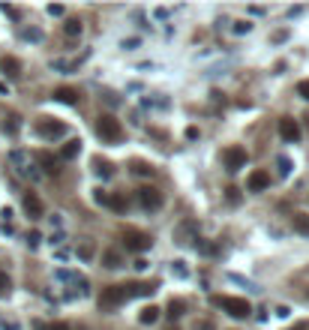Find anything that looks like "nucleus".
Instances as JSON below:
<instances>
[{"label": "nucleus", "mask_w": 309, "mask_h": 330, "mask_svg": "<svg viewBox=\"0 0 309 330\" xmlns=\"http://www.w3.org/2000/svg\"><path fill=\"white\" fill-rule=\"evenodd\" d=\"M213 303L219 306V309H225L231 318H246L252 309H249V303L243 300V297H213Z\"/></svg>", "instance_id": "f257e3e1"}, {"label": "nucleus", "mask_w": 309, "mask_h": 330, "mask_svg": "<svg viewBox=\"0 0 309 330\" xmlns=\"http://www.w3.org/2000/svg\"><path fill=\"white\" fill-rule=\"evenodd\" d=\"M96 135L105 138V141H120V138H123V126H120L111 114H102V117L96 120Z\"/></svg>", "instance_id": "f03ea898"}, {"label": "nucleus", "mask_w": 309, "mask_h": 330, "mask_svg": "<svg viewBox=\"0 0 309 330\" xmlns=\"http://www.w3.org/2000/svg\"><path fill=\"white\" fill-rule=\"evenodd\" d=\"M123 246H126V249H132V252H147V249L153 246V240H150L144 231L126 228V231H123Z\"/></svg>", "instance_id": "7ed1b4c3"}, {"label": "nucleus", "mask_w": 309, "mask_h": 330, "mask_svg": "<svg viewBox=\"0 0 309 330\" xmlns=\"http://www.w3.org/2000/svg\"><path fill=\"white\" fill-rule=\"evenodd\" d=\"M120 303H126V291H123V285H108V288L99 291V306H102V309L120 306Z\"/></svg>", "instance_id": "20e7f679"}, {"label": "nucleus", "mask_w": 309, "mask_h": 330, "mask_svg": "<svg viewBox=\"0 0 309 330\" xmlns=\"http://www.w3.org/2000/svg\"><path fill=\"white\" fill-rule=\"evenodd\" d=\"M138 204H141L144 210H159V207H162V192H159L156 186H141V189H138Z\"/></svg>", "instance_id": "39448f33"}, {"label": "nucleus", "mask_w": 309, "mask_h": 330, "mask_svg": "<svg viewBox=\"0 0 309 330\" xmlns=\"http://www.w3.org/2000/svg\"><path fill=\"white\" fill-rule=\"evenodd\" d=\"M246 150L243 147H228V150H222V165L228 168V171H237V168H243L246 165Z\"/></svg>", "instance_id": "423d86ee"}, {"label": "nucleus", "mask_w": 309, "mask_h": 330, "mask_svg": "<svg viewBox=\"0 0 309 330\" xmlns=\"http://www.w3.org/2000/svg\"><path fill=\"white\" fill-rule=\"evenodd\" d=\"M36 132L42 135V138H63L66 135V123H60V120H42Z\"/></svg>", "instance_id": "0eeeda50"}, {"label": "nucleus", "mask_w": 309, "mask_h": 330, "mask_svg": "<svg viewBox=\"0 0 309 330\" xmlns=\"http://www.w3.org/2000/svg\"><path fill=\"white\" fill-rule=\"evenodd\" d=\"M9 159L18 165V174H24V177H30V180H36V177H39V171H33V165H30V159H27V153L12 150V153H9Z\"/></svg>", "instance_id": "6e6552de"}, {"label": "nucleus", "mask_w": 309, "mask_h": 330, "mask_svg": "<svg viewBox=\"0 0 309 330\" xmlns=\"http://www.w3.org/2000/svg\"><path fill=\"white\" fill-rule=\"evenodd\" d=\"M21 204H24V213L30 219H42V198L36 195V192H24L21 195Z\"/></svg>", "instance_id": "1a4fd4ad"}, {"label": "nucleus", "mask_w": 309, "mask_h": 330, "mask_svg": "<svg viewBox=\"0 0 309 330\" xmlns=\"http://www.w3.org/2000/svg\"><path fill=\"white\" fill-rule=\"evenodd\" d=\"M246 186H249V192H264L270 186V174L267 171H252L249 180H246Z\"/></svg>", "instance_id": "9d476101"}, {"label": "nucleus", "mask_w": 309, "mask_h": 330, "mask_svg": "<svg viewBox=\"0 0 309 330\" xmlns=\"http://www.w3.org/2000/svg\"><path fill=\"white\" fill-rule=\"evenodd\" d=\"M279 135H282L285 141H297V138H300V126H297L291 117H282V120H279Z\"/></svg>", "instance_id": "9b49d317"}, {"label": "nucleus", "mask_w": 309, "mask_h": 330, "mask_svg": "<svg viewBox=\"0 0 309 330\" xmlns=\"http://www.w3.org/2000/svg\"><path fill=\"white\" fill-rule=\"evenodd\" d=\"M123 291H126V300H129V297H150L156 288L153 285H141V282H129V285H123Z\"/></svg>", "instance_id": "f8f14e48"}, {"label": "nucleus", "mask_w": 309, "mask_h": 330, "mask_svg": "<svg viewBox=\"0 0 309 330\" xmlns=\"http://www.w3.org/2000/svg\"><path fill=\"white\" fill-rule=\"evenodd\" d=\"M0 72H3L6 78H18V75H21V63H18L15 57H0Z\"/></svg>", "instance_id": "ddd939ff"}, {"label": "nucleus", "mask_w": 309, "mask_h": 330, "mask_svg": "<svg viewBox=\"0 0 309 330\" xmlns=\"http://www.w3.org/2000/svg\"><path fill=\"white\" fill-rule=\"evenodd\" d=\"M54 99H57V102H66V105H75V102H78V93H75L72 87H57V90H54Z\"/></svg>", "instance_id": "4468645a"}, {"label": "nucleus", "mask_w": 309, "mask_h": 330, "mask_svg": "<svg viewBox=\"0 0 309 330\" xmlns=\"http://www.w3.org/2000/svg\"><path fill=\"white\" fill-rule=\"evenodd\" d=\"M81 30H84L81 18H69L66 24H63V33H66L69 39H78V36H81Z\"/></svg>", "instance_id": "2eb2a0df"}, {"label": "nucleus", "mask_w": 309, "mask_h": 330, "mask_svg": "<svg viewBox=\"0 0 309 330\" xmlns=\"http://www.w3.org/2000/svg\"><path fill=\"white\" fill-rule=\"evenodd\" d=\"M78 150H81V141H75V138H72V141H66V144H63L60 156H63V159H75V156H78Z\"/></svg>", "instance_id": "dca6fc26"}, {"label": "nucleus", "mask_w": 309, "mask_h": 330, "mask_svg": "<svg viewBox=\"0 0 309 330\" xmlns=\"http://www.w3.org/2000/svg\"><path fill=\"white\" fill-rule=\"evenodd\" d=\"M102 267H108V270H117V267H120V255H117L114 249H105V255H102Z\"/></svg>", "instance_id": "f3484780"}, {"label": "nucleus", "mask_w": 309, "mask_h": 330, "mask_svg": "<svg viewBox=\"0 0 309 330\" xmlns=\"http://www.w3.org/2000/svg\"><path fill=\"white\" fill-rule=\"evenodd\" d=\"M156 321H159V309H156V306L141 309V324H156Z\"/></svg>", "instance_id": "a211bd4d"}, {"label": "nucleus", "mask_w": 309, "mask_h": 330, "mask_svg": "<svg viewBox=\"0 0 309 330\" xmlns=\"http://www.w3.org/2000/svg\"><path fill=\"white\" fill-rule=\"evenodd\" d=\"M39 165H45V171H48V174H54V171H57V159H54L51 153H39Z\"/></svg>", "instance_id": "6ab92c4d"}, {"label": "nucleus", "mask_w": 309, "mask_h": 330, "mask_svg": "<svg viewBox=\"0 0 309 330\" xmlns=\"http://www.w3.org/2000/svg\"><path fill=\"white\" fill-rule=\"evenodd\" d=\"M108 204H111V210H120V213H123V210L129 207V201H126V198H123V195H114V198H108Z\"/></svg>", "instance_id": "aec40b11"}, {"label": "nucleus", "mask_w": 309, "mask_h": 330, "mask_svg": "<svg viewBox=\"0 0 309 330\" xmlns=\"http://www.w3.org/2000/svg\"><path fill=\"white\" fill-rule=\"evenodd\" d=\"M36 327H39V330H69V324H66V321H51V324L36 321Z\"/></svg>", "instance_id": "412c9836"}, {"label": "nucleus", "mask_w": 309, "mask_h": 330, "mask_svg": "<svg viewBox=\"0 0 309 330\" xmlns=\"http://www.w3.org/2000/svg\"><path fill=\"white\" fill-rule=\"evenodd\" d=\"M294 228L300 231V234H309V219L306 216H294Z\"/></svg>", "instance_id": "4be33fe9"}, {"label": "nucleus", "mask_w": 309, "mask_h": 330, "mask_svg": "<svg viewBox=\"0 0 309 330\" xmlns=\"http://www.w3.org/2000/svg\"><path fill=\"white\" fill-rule=\"evenodd\" d=\"M96 165H99V168H96V174H99V177H111V174H114V171H111V165L105 162V159H96Z\"/></svg>", "instance_id": "5701e85b"}, {"label": "nucleus", "mask_w": 309, "mask_h": 330, "mask_svg": "<svg viewBox=\"0 0 309 330\" xmlns=\"http://www.w3.org/2000/svg\"><path fill=\"white\" fill-rule=\"evenodd\" d=\"M132 174H147V177H150V174H153V168H150V165H144V162H132Z\"/></svg>", "instance_id": "b1692460"}, {"label": "nucleus", "mask_w": 309, "mask_h": 330, "mask_svg": "<svg viewBox=\"0 0 309 330\" xmlns=\"http://www.w3.org/2000/svg\"><path fill=\"white\" fill-rule=\"evenodd\" d=\"M225 198H228L231 204H241V189H234V186H228V189H225Z\"/></svg>", "instance_id": "393cba45"}, {"label": "nucleus", "mask_w": 309, "mask_h": 330, "mask_svg": "<svg viewBox=\"0 0 309 330\" xmlns=\"http://www.w3.org/2000/svg\"><path fill=\"white\" fill-rule=\"evenodd\" d=\"M249 30H252L249 21H237V24H234V33H249Z\"/></svg>", "instance_id": "a878e982"}, {"label": "nucleus", "mask_w": 309, "mask_h": 330, "mask_svg": "<svg viewBox=\"0 0 309 330\" xmlns=\"http://www.w3.org/2000/svg\"><path fill=\"white\" fill-rule=\"evenodd\" d=\"M9 285H12V282H9V276H6V273H0V294H3V291H9Z\"/></svg>", "instance_id": "bb28decb"}, {"label": "nucleus", "mask_w": 309, "mask_h": 330, "mask_svg": "<svg viewBox=\"0 0 309 330\" xmlns=\"http://www.w3.org/2000/svg\"><path fill=\"white\" fill-rule=\"evenodd\" d=\"M180 309H183V303H180V300H174V303H171V312H168V315H171V318H177V315H180Z\"/></svg>", "instance_id": "cd10ccee"}, {"label": "nucleus", "mask_w": 309, "mask_h": 330, "mask_svg": "<svg viewBox=\"0 0 309 330\" xmlns=\"http://www.w3.org/2000/svg\"><path fill=\"white\" fill-rule=\"evenodd\" d=\"M48 12H51V15H63V6H60V3H51Z\"/></svg>", "instance_id": "c85d7f7f"}, {"label": "nucleus", "mask_w": 309, "mask_h": 330, "mask_svg": "<svg viewBox=\"0 0 309 330\" xmlns=\"http://www.w3.org/2000/svg\"><path fill=\"white\" fill-rule=\"evenodd\" d=\"M78 255H81V258H90V255H93V246H81Z\"/></svg>", "instance_id": "c756f323"}, {"label": "nucleus", "mask_w": 309, "mask_h": 330, "mask_svg": "<svg viewBox=\"0 0 309 330\" xmlns=\"http://www.w3.org/2000/svg\"><path fill=\"white\" fill-rule=\"evenodd\" d=\"M297 90H300V96H303V99H309V81H300Z\"/></svg>", "instance_id": "7c9ffc66"}, {"label": "nucleus", "mask_w": 309, "mask_h": 330, "mask_svg": "<svg viewBox=\"0 0 309 330\" xmlns=\"http://www.w3.org/2000/svg\"><path fill=\"white\" fill-rule=\"evenodd\" d=\"M279 171L288 174V171H291V162H288V159H279Z\"/></svg>", "instance_id": "2f4dec72"}, {"label": "nucleus", "mask_w": 309, "mask_h": 330, "mask_svg": "<svg viewBox=\"0 0 309 330\" xmlns=\"http://www.w3.org/2000/svg\"><path fill=\"white\" fill-rule=\"evenodd\" d=\"M288 312H291L288 306H276V315H279V318H288Z\"/></svg>", "instance_id": "473e14b6"}, {"label": "nucleus", "mask_w": 309, "mask_h": 330, "mask_svg": "<svg viewBox=\"0 0 309 330\" xmlns=\"http://www.w3.org/2000/svg\"><path fill=\"white\" fill-rule=\"evenodd\" d=\"M27 243H30V246H36V243H39V234H36V231H30V234H27Z\"/></svg>", "instance_id": "72a5a7b5"}, {"label": "nucleus", "mask_w": 309, "mask_h": 330, "mask_svg": "<svg viewBox=\"0 0 309 330\" xmlns=\"http://www.w3.org/2000/svg\"><path fill=\"white\" fill-rule=\"evenodd\" d=\"M195 330H213V324H210V321H198V324H195Z\"/></svg>", "instance_id": "f704fd0d"}, {"label": "nucleus", "mask_w": 309, "mask_h": 330, "mask_svg": "<svg viewBox=\"0 0 309 330\" xmlns=\"http://www.w3.org/2000/svg\"><path fill=\"white\" fill-rule=\"evenodd\" d=\"M132 267H135V270H147V261H144V258H138V261L132 264Z\"/></svg>", "instance_id": "c9c22d12"}, {"label": "nucleus", "mask_w": 309, "mask_h": 330, "mask_svg": "<svg viewBox=\"0 0 309 330\" xmlns=\"http://www.w3.org/2000/svg\"><path fill=\"white\" fill-rule=\"evenodd\" d=\"M24 39H39V30H24Z\"/></svg>", "instance_id": "e433bc0d"}, {"label": "nucleus", "mask_w": 309, "mask_h": 330, "mask_svg": "<svg viewBox=\"0 0 309 330\" xmlns=\"http://www.w3.org/2000/svg\"><path fill=\"white\" fill-rule=\"evenodd\" d=\"M306 297H309V291H306Z\"/></svg>", "instance_id": "4c0bfd02"}]
</instances>
